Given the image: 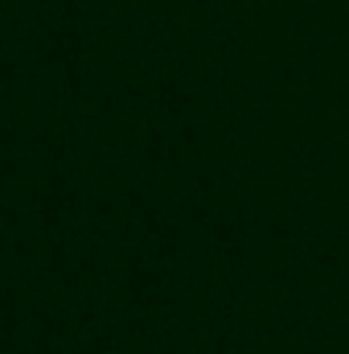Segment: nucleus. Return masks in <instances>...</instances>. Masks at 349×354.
<instances>
[]
</instances>
